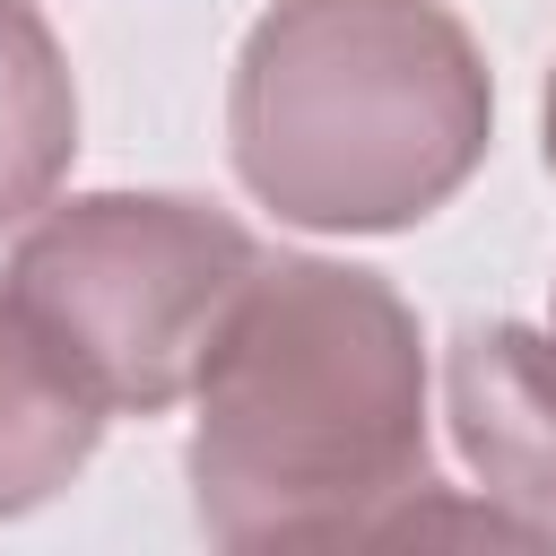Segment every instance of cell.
Masks as SVG:
<instances>
[{
    "label": "cell",
    "instance_id": "cell-1",
    "mask_svg": "<svg viewBox=\"0 0 556 556\" xmlns=\"http://www.w3.org/2000/svg\"><path fill=\"white\" fill-rule=\"evenodd\" d=\"M191 400V495L226 547H391L434 495L417 321L374 269L261 261Z\"/></svg>",
    "mask_w": 556,
    "mask_h": 556
},
{
    "label": "cell",
    "instance_id": "cell-2",
    "mask_svg": "<svg viewBox=\"0 0 556 556\" xmlns=\"http://www.w3.org/2000/svg\"><path fill=\"white\" fill-rule=\"evenodd\" d=\"M486 61L443 0H278L226 87L235 174L321 235L443 208L486 156Z\"/></svg>",
    "mask_w": 556,
    "mask_h": 556
},
{
    "label": "cell",
    "instance_id": "cell-3",
    "mask_svg": "<svg viewBox=\"0 0 556 556\" xmlns=\"http://www.w3.org/2000/svg\"><path fill=\"white\" fill-rule=\"evenodd\" d=\"M252 269V235L208 200L96 191L35 208L0 295L104 417H156L200 382Z\"/></svg>",
    "mask_w": 556,
    "mask_h": 556
},
{
    "label": "cell",
    "instance_id": "cell-4",
    "mask_svg": "<svg viewBox=\"0 0 556 556\" xmlns=\"http://www.w3.org/2000/svg\"><path fill=\"white\" fill-rule=\"evenodd\" d=\"M443 400L486 504L556 539V304L547 321H469L452 339Z\"/></svg>",
    "mask_w": 556,
    "mask_h": 556
},
{
    "label": "cell",
    "instance_id": "cell-5",
    "mask_svg": "<svg viewBox=\"0 0 556 556\" xmlns=\"http://www.w3.org/2000/svg\"><path fill=\"white\" fill-rule=\"evenodd\" d=\"M78 148V87L52 26L26 0H0V235L26 226Z\"/></svg>",
    "mask_w": 556,
    "mask_h": 556
},
{
    "label": "cell",
    "instance_id": "cell-6",
    "mask_svg": "<svg viewBox=\"0 0 556 556\" xmlns=\"http://www.w3.org/2000/svg\"><path fill=\"white\" fill-rule=\"evenodd\" d=\"M96 426L104 408L35 348V330L0 295V513H26L52 486H70L78 460L96 452Z\"/></svg>",
    "mask_w": 556,
    "mask_h": 556
},
{
    "label": "cell",
    "instance_id": "cell-7",
    "mask_svg": "<svg viewBox=\"0 0 556 556\" xmlns=\"http://www.w3.org/2000/svg\"><path fill=\"white\" fill-rule=\"evenodd\" d=\"M547 165H556V78H547Z\"/></svg>",
    "mask_w": 556,
    "mask_h": 556
}]
</instances>
